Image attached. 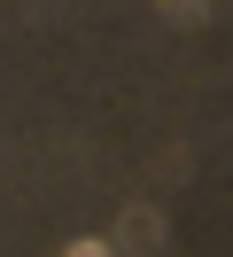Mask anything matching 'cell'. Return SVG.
Here are the masks:
<instances>
[{
  "mask_svg": "<svg viewBox=\"0 0 233 257\" xmlns=\"http://www.w3.org/2000/svg\"><path fill=\"white\" fill-rule=\"evenodd\" d=\"M117 241H124V249H163V218H155V210H124Z\"/></svg>",
  "mask_w": 233,
  "mask_h": 257,
  "instance_id": "cell-1",
  "label": "cell"
},
{
  "mask_svg": "<svg viewBox=\"0 0 233 257\" xmlns=\"http://www.w3.org/2000/svg\"><path fill=\"white\" fill-rule=\"evenodd\" d=\"M163 16H171V24H202V16H210V0H163Z\"/></svg>",
  "mask_w": 233,
  "mask_h": 257,
  "instance_id": "cell-2",
  "label": "cell"
},
{
  "mask_svg": "<svg viewBox=\"0 0 233 257\" xmlns=\"http://www.w3.org/2000/svg\"><path fill=\"white\" fill-rule=\"evenodd\" d=\"M62 257H109V249H101V241H70Z\"/></svg>",
  "mask_w": 233,
  "mask_h": 257,
  "instance_id": "cell-3",
  "label": "cell"
}]
</instances>
